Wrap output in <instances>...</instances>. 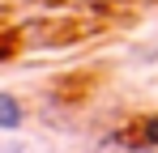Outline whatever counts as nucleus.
I'll return each mask as SVG.
<instances>
[{"mask_svg": "<svg viewBox=\"0 0 158 153\" xmlns=\"http://www.w3.org/2000/svg\"><path fill=\"white\" fill-rule=\"evenodd\" d=\"M0 128L4 132H17L22 128V102L13 89H0Z\"/></svg>", "mask_w": 158, "mask_h": 153, "instance_id": "nucleus-1", "label": "nucleus"}, {"mask_svg": "<svg viewBox=\"0 0 158 153\" xmlns=\"http://www.w3.org/2000/svg\"><path fill=\"white\" fill-rule=\"evenodd\" d=\"M137 132H141V140L158 149V115H145V119H137Z\"/></svg>", "mask_w": 158, "mask_h": 153, "instance_id": "nucleus-2", "label": "nucleus"}, {"mask_svg": "<svg viewBox=\"0 0 158 153\" xmlns=\"http://www.w3.org/2000/svg\"><path fill=\"white\" fill-rule=\"evenodd\" d=\"M132 60H137V64H154V60H158V43H150V47H141L137 55H132Z\"/></svg>", "mask_w": 158, "mask_h": 153, "instance_id": "nucleus-3", "label": "nucleus"}, {"mask_svg": "<svg viewBox=\"0 0 158 153\" xmlns=\"http://www.w3.org/2000/svg\"><path fill=\"white\" fill-rule=\"evenodd\" d=\"M0 153H30V149L22 145V140H4V145H0Z\"/></svg>", "mask_w": 158, "mask_h": 153, "instance_id": "nucleus-4", "label": "nucleus"}]
</instances>
